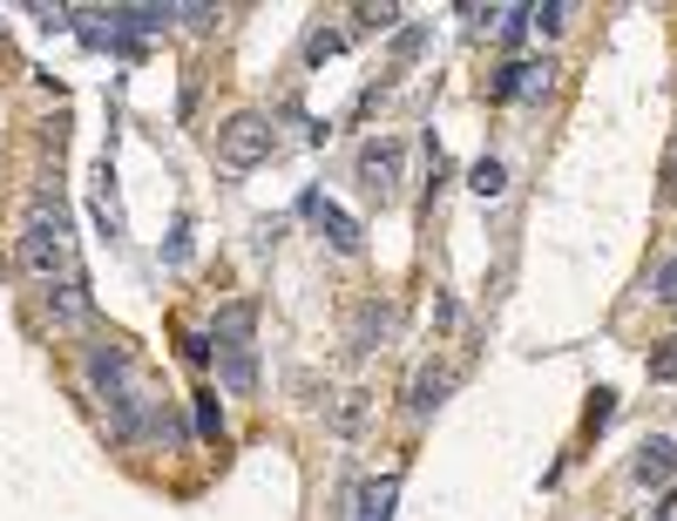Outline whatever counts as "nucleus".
<instances>
[{
	"label": "nucleus",
	"mask_w": 677,
	"mask_h": 521,
	"mask_svg": "<svg viewBox=\"0 0 677 521\" xmlns=\"http://www.w3.org/2000/svg\"><path fill=\"white\" fill-rule=\"evenodd\" d=\"M21 272L35 285H55V278H75V244H68V210L55 190H35V217L21 230Z\"/></svg>",
	"instance_id": "1"
},
{
	"label": "nucleus",
	"mask_w": 677,
	"mask_h": 521,
	"mask_svg": "<svg viewBox=\"0 0 677 521\" xmlns=\"http://www.w3.org/2000/svg\"><path fill=\"white\" fill-rule=\"evenodd\" d=\"M272 149H278L272 122H265V116H251V109H244V116H230V122L217 129V163H224V169H258Z\"/></svg>",
	"instance_id": "2"
},
{
	"label": "nucleus",
	"mask_w": 677,
	"mask_h": 521,
	"mask_svg": "<svg viewBox=\"0 0 677 521\" xmlns=\"http://www.w3.org/2000/svg\"><path fill=\"white\" fill-rule=\"evenodd\" d=\"M400 169H406V142L400 136H373V142H360V184H366V197H393L400 190Z\"/></svg>",
	"instance_id": "3"
},
{
	"label": "nucleus",
	"mask_w": 677,
	"mask_h": 521,
	"mask_svg": "<svg viewBox=\"0 0 677 521\" xmlns=\"http://www.w3.org/2000/svg\"><path fill=\"white\" fill-rule=\"evenodd\" d=\"M549 61H508L488 75V102H529V96H549Z\"/></svg>",
	"instance_id": "4"
},
{
	"label": "nucleus",
	"mask_w": 677,
	"mask_h": 521,
	"mask_svg": "<svg viewBox=\"0 0 677 521\" xmlns=\"http://www.w3.org/2000/svg\"><path fill=\"white\" fill-rule=\"evenodd\" d=\"M305 210L318 217V237H325L338 257H360V250H366V230H360L353 210H338V204H325V197H312V190H305Z\"/></svg>",
	"instance_id": "5"
},
{
	"label": "nucleus",
	"mask_w": 677,
	"mask_h": 521,
	"mask_svg": "<svg viewBox=\"0 0 677 521\" xmlns=\"http://www.w3.org/2000/svg\"><path fill=\"white\" fill-rule=\"evenodd\" d=\"M41 305H48V318H55L61 332H81V325L96 318V305H89V285H81V278H55Z\"/></svg>",
	"instance_id": "6"
},
{
	"label": "nucleus",
	"mask_w": 677,
	"mask_h": 521,
	"mask_svg": "<svg viewBox=\"0 0 677 521\" xmlns=\"http://www.w3.org/2000/svg\"><path fill=\"white\" fill-rule=\"evenodd\" d=\"M393 501H400V474L353 481V501H346V514H353V521H393Z\"/></svg>",
	"instance_id": "7"
},
{
	"label": "nucleus",
	"mask_w": 677,
	"mask_h": 521,
	"mask_svg": "<svg viewBox=\"0 0 677 521\" xmlns=\"http://www.w3.org/2000/svg\"><path fill=\"white\" fill-rule=\"evenodd\" d=\"M670 474H677V448L664 441V433H650V441L637 448V461H630V481L637 488H670Z\"/></svg>",
	"instance_id": "8"
},
{
	"label": "nucleus",
	"mask_w": 677,
	"mask_h": 521,
	"mask_svg": "<svg viewBox=\"0 0 677 521\" xmlns=\"http://www.w3.org/2000/svg\"><path fill=\"white\" fill-rule=\"evenodd\" d=\"M448 393H454V366H420L413 386H406V413H413V420H428Z\"/></svg>",
	"instance_id": "9"
},
{
	"label": "nucleus",
	"mask_w": 677,
	"mask_h": 521,
	"mask_svg": "<svg viewBox=\"0 0 677 521\" xmlns=\"http://www.w3.org/2000/svg\"><path fill=\"white\" fill-rule=\"evenodd\" d=\"M96 21H109V35H156V28H169V21H177V8H169V0H163V8H156V0H149V8H109V14H96Z\"/></svg>",
	"instance_id": "10"
},
{
	"label": "nucleus",
	"mask_w": 677,
	"mask_h": 521,
	"mask_svg": "<svg viewBox=\"0 0 677 521\" xmlns=\"http://www.w3.org/2000/svg\"><path fill=\"white\" fill-rule=\"evenodd\" d=\"M251 332H258V305L237 298V305H224V312H217L210 345H217V353H230V345H251Z\"/></svg>",
	"instance_id": "11"
},
{
	"label": "nucleus",
	"mask_w": 677,
	"mask_h": 521,
	"mask_svg": "<svg viewBox=\"0 0 677 521\" xmlns=\"http://www.w3.org/2000/svg\"><path fill=\"white\" fill-rule=\"evenodd\" d=\"M386 325H393V305L366 298V305L353 312V353H380V338H386Z\"/></svg>",
	"instance_id": "12"
},
{
	"label": "nucleus",
	"mask_w": 677,
	"mask_h": 521,
	"mask_svg": "<svg viewBox=\"0 0 677 521\" xmlns=\"http://www.w3.org/2000/svg\"><path fill=\"white\" fill-rule=\"evenodd\" d=\"M217 373H224L230 393H258V345H230V353L217 360Z\"/></svg>",
	"instance_id": "13"
},
{
	"label": "nucleus",
	"mask_w": 677,
	"mask_h": 521,
	"mask_svg": "<svg viewBox=\"0 0 677 521\" xmlns=\"http://www.w3.org/2000/svg\"><path fill=\"white\" fill-rule=\"evenodd\" d=\"M96 224H102L109 244L122 237V204H116V169H109V163L96 169Z\"/></svg>",
	"instance_id": "14"
},
{
	"label": "nucleus",
	"mask_w": 677,
	"mask_h": 521,
	"mask_svg": "<svg viewBox=\"0 0 677 521\" xmlns=\"http://www.w3.org/2000/svg\"><path fill=\"white\" fill-rule=\"evenodd\" d=\"M468 190H474V197H501V190H508V169H501L494 156H481V163L468 169Z\"/></svg>",
	"instance_id": "15"
},
{
	"label": "nucleus",
	"mask_w": 677,
	"mask_h": 521,
	"mask_svg": "<svg viewBox=\"0 0 677 521\" xmlns=\"http://www.w3.org/2000/svg\"><path fill=\"white\" fill-rule=\"evenodd\" d=\"M332 426H338V433H360V426H366V393H360V386H353V393H338Z\"/></svg>",
	"instance_id": "16"
},
{
	"label": "nucleus",
	"mask_w": 677,
	"mask_h": 521,
	"mask_svg": "<svg viewBox=\"0 0 677 521\" xmlns=\"http://www.w3.org/2000/svg\"><path fill=\"white\" fill-rule=\"evenodd\" d=\"M610 420H617V393L597 386V393H589V406H582V426H589V433H604Z\"/></svg>",
	"instance_id": "17"
},
{
	"label": "nucleus",
	"mask_w": 677,
	"mask_h": 521,
	"mask_svg": "<svg viewBox=\"0 0 677 521\" xmlns=\"http://www.w3.org/2000/svg\"><path fill=\"white\" fill-rule=\"evenodd\" d=\"M197 441H224V406H217V393H197Z\"/></svg>",
	"instance_id": "18"
},
{
	"label": "nucleus",
	"mask_w": 677,
	"mask_h": 521,
	"mask_svg": "<svg viewBox=\"0 0 677 521\" xmlns=\"http://www.w3.org/2000/svg\"><path fill=\"white\" fill-rule=\"evenodd\" d=\"M177 353H184V366H210V353H217V345H210V332H177Z\"/></svg>",
	"instance_id": "19"
},
{
	"label": "nucleus",
	"mask_w": 677,
	"mask_h": 521,
	"mask_svg": "<svg viewBox=\"0 0 677 521\" xmlns=\"http://www.w3.org/2000/svg\"><path fill=\"white\" fill-rule=\"evenodd\" d=\"M657 386H670L677 380V338H657V353H650V366H644Z\"/></svg>",
	"instance_id": "20"
},
{
	"label": "nucleus",
	"mask_w": 677,
	"mask_h": 521,
	"mask_svg": "<svg viewBox=\"0 0 677 521\" xmlns=\"http://www.w3.org/2000/svg\"><path fill=\"white\" fill-rule=\"evenodd\" d=\"M529 28H542V35H562V28H569V8H562V0H549V8H529Z\"/></svg>",
	"instance_id": "21"
},
{
	"label": "nucleus",
	"mask_w": 677,
	"mask_h": 521,
	"mask_svg": "<svg viewBox=\"0 0 677 521\" xmlns=\"http://www.w3.org/2000/svg\"><path fill=\"white\" fill-rule=\"evenodd\" d=\"M338 48H346V35H332V28H318V35H312V41H305V61H312V68H318V61H332V55H338Z\"/></svg>",
	"instance_id": "22"
},
{
	"label": "nucleus",
	"mask_w": 677,
	"mask_h": 521,
	"mask_svg": "<svg viewBox=\"0 0 677 521\" xmlns=\"http://www.w3.org/2000/svg\"><path fill=\"white\" fill-rule=\"evenodd\" d=\"M650 292H657V305H677V250L657 265V285H650Z\"/></svg>",
	"instance_id": "23"
},
{
	"label": "nucleus",
	"mask_w": 677,
	"mask_h": 521,
	"mask_svg": "<svg viewBox=\"0 0 677 521\" xmlns=\"http://www.w3.org/2000/svg\"><path fill=\"white\" fill-rule=\"evenodd\" d=\"M163 257H169V265H184V257H190V217H177V230H169Z\"/></svg>",
	"instance_id": "24"
},
{
	"label": "nucleus",
	"mask_w": 677,
	"mask_h": 521,
	"mask_svg": "<svg viewBox=\"0 0 677 521\" xmlns=\"http://www.w3.org/2000/svg\"><path fill=\"white\" fill-rule=\"evenodd\" d=\"M494 21H501V41H508V48L529 35V8H508V14H494Z\"/></svg>",
	"instance_id": "25"
},
{
	"label": "nucleus",
	"mask_w": 677,
	"mask_h": 521,
	"mask_svg": "<svg viewBox=\"0 0 677 521\" xmlns=\"http://www.w3.org/2000/svg\"><path fill=\"white\" fill-rule=\"evenodd\" d=\"M420 41H428V28H400V41H393V61H413V55H420Z\"/></svg>",
	"instance_id": "26"
},
{
	"label": "nucleus",
	"mask_w": 677,
	"mask_h": 521,
	"mask_svg": "<svg viewBox=\"0 0 677 521\" xmlns=\"http://www.w3.org/2000/svg\"><path fill=\"white\" fill-rule=\"evenodd\" d=\"M177 21H190L197 35H210L217 28V8H177Z\"/></svg>",
	"instance_id": "27"
},
{
	"label": "nucleus",
	"mask_w": 677,
	"mask_h": 521,
	"mask_svg": "<svg viewBox=\"0 0 677 521\" xmlns=\"http://www.w3.org/2000/svg\"><path fill=\"white\" fill-rule=\"evenodd\" d=\"M360 21H366V28H400L406 14H400V8H360Z\"/></svg>",
	"instance_id": "28"
},
{
	"label": "nucleus",
	"mask_w": 677,
	"mask_h": 521,
	"mask_svg": "<svg viewBox=\"0 0 677 521\" xmlns=\"http://www.w3.org/2000/svg\"><path fill=\"white\" fill-rule=\"evenodd\" d=\"M664 204H677V149H670V163H664Z\"/></svg>",
	"instance_id": "29"
}]
</instances>
